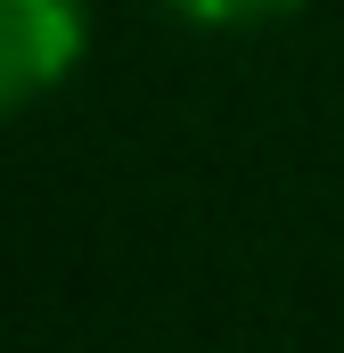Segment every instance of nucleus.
<instances>
[{"label":"nucleus","mask_w":344,"mask_h":353,"mask_svg":"<svg viewBox=\"0 0 344 353\" xmlns=\"http://www.w3.org/2000/svg\"><path fill=\"white\" fill-rule=\"evenodd\" d=\"M90 8L83 0H0V115L33 107L83 66Z\"/></svg>","instance_id":"obj_1"},{"label":"nucleus","mask_w":344,"mask_h":353,"mask_svg":"<svg viewBox=\"0 0 344 353\" xmlns=\"http://www.w3.org/2000/svg\"><path fill=\"white\" fill-rule=\"evenodd\" d=\"M164 17L180 25H205V33H246V25H279V17H295L303 0H156Z\"/></svg>","instance_id":"obj_2"}]
</instances>
